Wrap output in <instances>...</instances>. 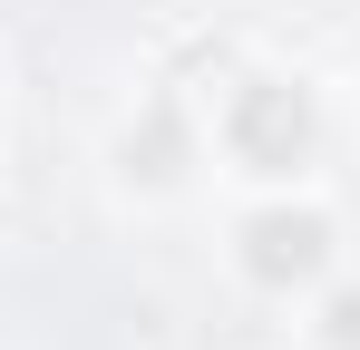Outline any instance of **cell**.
I'll return each instance as SVG.
<instances>
[{"label":"cell","instance_id":"obj_1","mask_svg":"<svg viewBox=\"0 0 360 350\" xmlns=\"http://www.w3.org/2000/svg\"><path fill=\"white\" fill-rule=\"evenodd\" d=\"M331 263V224L321 214H263L253 224V273L263 283H311Z\"/></svg>","mask_w":360,"mask_h":350}]
</instances>
